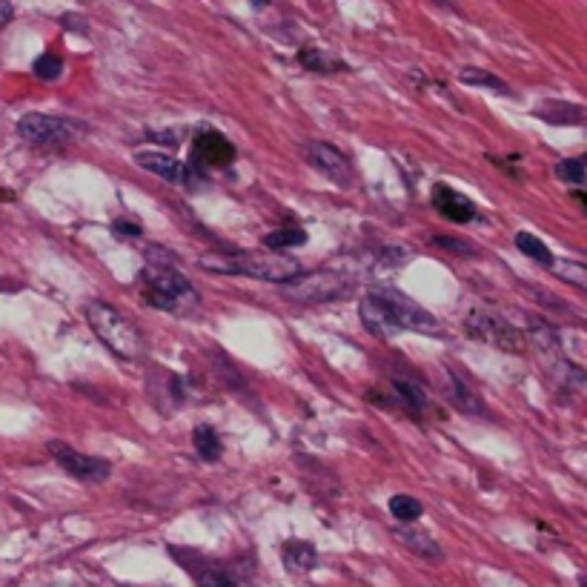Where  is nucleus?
I'll list each match as a JSON object with an SVG mask.
<instances>
[{"instance_id": "f257e3e1", "label": "nucleus", "mask_w": 587, "mask_h": 587, "mask_svg": "<svg viewBox=\"0 0 587 587\" xmlns=\"http://www.w3.org/2000/svg\"><path fill=\"white\" fill-rule=\"evenodd\" d=\"M204 270L210 273H230V275H247L258 281H270V284H290L301 275V264L293 255H281V252H238V255H204L198 261Z\"/></svg>"}, {"instance_id": "f03ea898", "label": "nucleus", "mask_w": 587, "mask_h": 587, "mask_svg": "<svg viewBox=\"0 0 587 587\" xmlns=\"http://www.w3.org/2000/svg\"><path fill=\"white\" fill-rule=\"evenodd\" d=\"M86 321H89L92 333L101 338V344H106L118 358L135 361L144 353V338L138 333V327L118 307L95 298L86 304Z\"/></svg>"}, {"instance_id": "7ed1b4c3", "label": "nucleus", "mask_w": 587, "mask_h": 587, "mask_svg": "<svg viewBox=\"0 0 587 587\" xmlns=\"http://www.w3.org/2000/svg\"><path fill=\"white\" fill-rule=\"evenodd\" d=\"M144 298L149 307L178 315L189 313L201 301L187 275L178 273L175 267H152V264L144 270Z\"/></svg>"}, {"instance_id": "20e7f679", "label": "nucleus", "mask_w": 587, "mask_h": 587, "mask_svg": "<svg viewBox=\"0 0 587 587\" xmlns=\"http://www.w3.org/2000/svg\"><path fill=\"white\" fill-rule=\"evenodd\" d=\"M350 293H353V278L344 273H330V270L301 273L295 281L281 287V295L287 301H301V304H327Z\"/></svg>"}, {"instance_id": "39448f33", "label": "nucleus", "mask_w": 587, "mask_h": 587, "mask_svg": "<svg viewBox=\"0 0 587 587\" xmlns=\"http://www.w3.org/2000/svg\"><path fill=\"white\" fill-rule=\"evenodd\" d=\"M18 132L26 144L32 147H66L78 138H84L86 126L75 124L69 118H58V115H43V112H29L23 115Z\"/></svg>"}, {"instance_id": "423d86ee", "label": "nucleus", "mask_w": 587, "mask_h": 587, "mask_svg": "<svg viewBox=\"0 0 587 587\" xmlns=\"http://www.w3.org/2000/svg\"><path fill=\"white\" fill-rule=\"evenodd\" d=\"M464 330L467 336H473L476 341H484L496 350H504V353H525L527 338L499 315L482 313V310H473V313L464 318Z\"/></svg>"}, {"instance_id": "0eeeda50", "label": "nucleus", "mask_w": 587, "mask_h": 587, "mask_svg": "<svg viewBox=\"0 0 587 587\" xmlns=\"http://www.w3.org/2000/svg\"><path fill=\"white\" fill-rule=\"evenodd\" d=\"M49 456L61 464L69 476H75L78 482L101 484L106 482L109 473H112V464L109 462L95 459V456H84V453H78L75 447H69V444H63V441H49Z\"/></svg>"}, {"instance_id": "6e6552de", "label": "nucleus", "mask_w": 587, "mask_h": 587, "mask_svg": "<svg viewBox=\"0 0 587 587\" xmlns=\"http://www.w3.org/2000/svg\"><path fill=\"white\" fill-rule=\"evenodd\" d=\"M384 295V301H387V307H390V313L396 318V324H399V330H410V333H427V336H441L444 330H441L439 318L433 313H427L424 307H419L413 298H407L399 290H381Z\"/></svg>"}, {"instance_id": "1a4fd4ad", "label": "nucleus", "mask_w": 587, "mask_h": 587, "mask_svg": "<svg viewBox=\"0 0 587 587\" xmlns=\"http://www.w3.org/2000/svg\"><path fill=\"white\" fill-rule=\"evenodd\" d=\"M304 158L324 178L336 181L338 187H353L356 184V169L341 149L330 147L324 141H310V144H304Z\"/></svg>"}, {"instance_id": "9d476101", "label": "nucleus", "mask_w": 587, "mask_h": 587, "mask_svg": "<svg viewBox=\"0 0 587 587\" xmlns=\"http://www.w3.org/2000/svg\"><path fill=\"white\" fill-rule=\"evenodd\" d=\"M235 147H232L230 138H224L221 132L215 129H204L195 135L192 141V155H189V167L192 169H227L235 161Z\"/></svg>"}, {"instance_id": "9b49d317", "label": "nucleus", "mask_w": 587, "mask_h": 587, "mask_svg": "<svg viewBox=\"0 0 587 587\" xmlns=\"http://www.w3.org/2000/svg\"><path fill=\"white\" fill-rule=\"evenodd\" d=\"M135 161H138V167L141 169H147L152 175L164 178L169 184H178V187L198 189V184H207L204 175H201L198 169H192L189 164H184V161L167 155V152H138Z\"/></svg>"}, {"instance_id": "f8f14e48", "label": "nucleus", "mask_w": 587, "mask_h": 587, "mask_svg": "<svg viewBox=\"0 0 587 587\" xmlns=\"http://www.w3.org/2000/svg\"><path fill=\"white\" fill-rule=\"evenodd\" d=\"M358 315H361V321H364V327H367L370 336L396 338L401 333L399 324H396V318H393V313H390V307H387V301H384L381 293L364 295L358 301Z\"/></svg>"}, {"instance_id": "ddd939ff", "label": "nucleus", "mask_w": 587, "mask_h": 587, "mask_svg": "<svg viewBox=\"0 0 587 587\" xmlns=\"http://www.w3.org/2000/svg\"><path fill=\"white\" fill-rule=\"evenodd\" d=\"M433 207H436L441 218H447L453 224H470V221L479 218L476 204L467 195H462L459 189L447 187V184H436L433 187Z\"/></svg>"}, {"instance_id": "4468645a", "label": "nucleus", "mask_w": 587, "mask_h": 587, "mask_svg": "<svg viewBox=\"0 0 587 587\" xmlns=\"http://www.w3.org/2000/svg\"><path fill=\"white\" fill-rule=\"evenodd\" d=\"M393 536L407 550H413L416 556L427 559V562H441L444 559V550H441L439 542L427 530H419V527H393Z\"/></svg>"}, {"instance_id": "2eb2a0df", "label": "nucleus", "mask_w": 587, "mask_h": 587, "mask_svg": "<svg viewBox=\"0 0 587 587\" xmlns=\"http://www.w3.org/2000/svg\"><path fill=\"white\" fill-rule=\"evenodd\" d=\"M281 562H284V567L293 576H304V573H310L318 565V550L310 542L293 539V542H287L284 550H281Z\"/></svg>"}, {"instance_id": "dca6fc26", "label": "nucleus", "mask_w": 587, "mask_h": 587, "mask_svg": "<svg viewBox=\"0 0 587 587\" xmlns=\"http://www.w3.org/2000/svg\"><path fill=\"white\" fill-rule=\"evenodd\" d=\"M298 63L310 72H321V75H330V72H347V63L338 61L333 55H327L321 46H304L298 52Z\"/></svg>"}, {"instance_id": "f3484780", "label": "nucleus", "mask_w": 587, "mask_h": 587, "mask_svg": "<svg viewBox=\"0 0 587 587\" xmlns=\"http://www.w3.org/2000/svg\"><path fill=\"white\" fill-rule=\"evenodd\" d=\"M447 381H450V390H447V393L453 396V401H456V407H459V410L470 413V416H473V413H484L482 399L470 390V384H467V381H462V378L456 376L453 370H447Z\"/></svg>"}, {"instance_id": "a211bd4d", "label": "nucleus", "mask_w": 587, "mask_h": 587, "mask_svg": "<svg viewBox=\"0 0 587 587\" xmlns=\"http://www.w3.org/2000/svg\"><path fill=\"white\" fill-rule=\"evenodd\" d=\"M192 444H195V450H198V456H201L204 462H218L221 453H224L221 436L212 430L210 424H201V427L192 430Z\"/></svg>"}, {"instance_id": "6ab92c4d", "label": "nucleus", "mask_w": 587, "mask_h": 587, "mask_svg": "<svg viewBox=\"0 0 587 587\" xmlns=\"http://www.w3.org/2000/svg\"><path fill=\"white\" fill-rule=\"evenodd\" d=\"M516 247L519 252H525L530 261L542 264V267H550L553 264V252L547 247L542 238H536L533 232H516Z\"/></svg>"}, {"instance_id": "aec40b11", "label": "nucleus", "mask_w": 587, "mask_h": 587, "mask_svg": "<svg viewBox=\"0 0 587 587\" xmlns=\"http://www.w3.org/2000/svg\"><path fill=\"white\" fill-rule=\"evenodd\" d=\"M459 81L467 86H487V89H493V92H499V95H513V89L504 84L502 78H496L493 72H487V69H479V66H467L459 72Z\"/></svg>"}, {"instance_id": "412c9836", "label": "nucleus", "mask_w": 587, "mask_h": 587, "mask_svg": "<svg viewBox=\"0 0 587 587\" xmlns=\"http://www.w3.org/2000/svg\"><path fill=\"white\" fill-rule=\"evenodd\" d=\"M390 513H393V519H399L401 525H410V522H416L421 519V513H424V504L416 499V496H393L390 499Z\"/></svg>"}, {"instance_id": "4be33fe9", "label": "nucleus", "mask_w": 587, "mask_h": 587, "mask_svg": "<svg viewBox=\"0 0 587 587\" xmlns=\"http://www.w3.org/2000/svg\"><path fill=\"white\" fill-rule=\"evenodd\" d=\"M393 387H396L399 399L410 410H424L427 407V390L421 384H416V381H410V378H393Z\"/></svg>"}, {"instance_id": "5701e85b", "label": "nucleus", "mask_w": 587, "mask_h": 587, "mask_svg": "<svg viewBox=\"0 0 587 587\" xmlns=\"http://www.w3.org/2000/svg\"><path fill=\"white\" fill-rule=\"evenodd\" d=\"M264 244H267L270 250H290V247H301V244H307V232L298 230V227L273 230L267 238H264Z\"/></svg>"}, {"instance_id": "b1692460", "label": "nucleus", "mask_w": 587, "mask_h": 587, "mask_svg": "<svg viewBox=\"0 0 587 587\" xmlns=\"http://www.w3.org/2000/svg\"><path fill=\"white\" fill-rule=\"evenodd\" d=\"M550 270L556 273V278H562V281H570L573 287H579V290H585L587 287V270L585 264H576V261H553L550 264Z\"/></svg>"}, {"instance_id": "393cba45", "label": "nucleus", "mask_w": 587, "mask_h": 587, "mask_svg": "<svg viewBox=\"0 0 587 587\" xmlns=\"http://www.w3.org/2000/svg\"><path fill=\"white\" fill-rule=\"evenodd\" d=\"M556 178L573 184V187H582L585 184V158H565L556 164Z\"/></svg>"}, {"instance_id": "a878e982", "label": "nucleus", "mask_w": 587, "mask_h": 587, "mask_svg": "<svg viewBox=\"0 0 587 587\" xmlns=\"http://www.w3.org/2000/svg\"><path fill=\"white\" fill-rule=\"evenodd\" d=\"M32 72H35V78H41V81H58L63 72V61L58 55L46 52V55H41L38 61L32 63Z\"/></svg>"}, {"instance_id": "bb28decb", "label": "nucleus", "mask_w": 587, "mask_h": 587, "mask_svg": "<svg viewBox=\"0 0 587 587\" xmlns=\"http://www.w3.org/2000/svg\"><path fill=\"white\" fill-rule=\"evenodd\" d=\"M195 579H198V587H238L232 582L230 573H224V570H204Z\"/></svg>"}, {"instance_id": "cd10ccee", "label": "nucleus", "mask_w": 587, "mask_h": 587, "mask_svg": "<svg viewBox=\"0 0 587 587\" xmlns=\"http://www.w3.org/2000/svg\"><path fill=\"white\" fill-rule=\"evenodd\" d=\"M433 244L441 247V250H456L459 255H473V252H476L467 241H462V238H450V235H436Z\"/></svg>"}, {"instance_id": "c85d7f7f", "label": "nucleus", "mask_w": 587, "mask_h": 587, "mask_svg": "<svg viewBox=\"0 0 587 587\" xmlns=\"http://www.w3.org/2000/svg\"><path fill=\"white\" fill-rule=\"evenodd\" d=\"M112 232L118 235V238H138L141 235V224L138 221H126V218H118L115 224H112Z\"/></svg>"}, {"instance_id": "c756f323", "label": "nucleus", "mask_w": 587, "mask_h": 587, "mask_svg": "<svg viewBox=\"0 0 587 587\" xmlns=\"http://www.w3.org/2000/svg\"><path fill=\"white\" fill-rule=\"evenodd\" d=\"M12 15H15V6H12V3H3V0H0V26H3V23L12 21Z\"/></svg>"}]
</instances>
